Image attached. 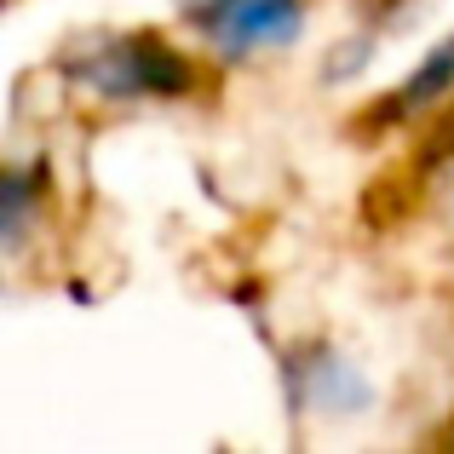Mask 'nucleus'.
Masks as SVG:
<instances>
[{
  "label": "nucleus",
  "instance_id": "obj_1",
  "mask_svg": "<svg viewBox=\"0 0 454 454\" xmlns=\"http://www.w3.org/2000/svg\"><path fill=\"white\" fill-rule=\"evenodd\" d=\"M92 87L110 92V98H133V92L178 98V92H190V64L161 35H127V41H115L110 52L92 64Z\"/></svg>",
  "mask_w": 454,
  "mask_h": 454
},
{
  "label": "nucleus",
  "instance_id": "obj_2",
  "mask_svg": "<svg viewBox=\"0 0 454 454\" xmlns=\"http://www.w3.org/2000/svg\"><path fill=\"white\" fill-rule=\"evenodd\" d=\"M196 23H207L219 52L242 58L254 46H282L300 35V0H201Z\"/></svg>",
  "mask_w": 454,
  "mask_h": 454
},
{
  "label": "nucleus",
  "instance_id": "obj_3",
  "mask_svg": "<svg viewBox=\"0 0 454 454\" xmlns=\"http://www.w3.org/2000/svg\"><path fill=\"white\" fill-rule=\"evenodd\" d=\"M454 87V35L443 46H437L432 58H426L420 69H414L409 81H403L397 92H391L386 104H380V121H397V115H409V110H426L432 98H443V92Z\"/></svg>",
  "mask_w": 454,
  "mask_h": 454
},
{
  "label": "nucleus",
  "instance_id": "obj_4",
  "mask_svg": "<svg viewBox=\"0 0 454 454\" xmlns=\"http://www.w3.org/2000/svg\"><path fill=\"white\" fill-rule=\"evenodd\" d=\"M41 201V173H6L0 167V236H12Z\"/></svg>",
  "mask_w": 454,
  "mask_h": 454
},
{
  "label": "nucleus",
  "instance_id": "obj_5",
  "mask_svg": "<svg viewBox=\"0 0 454 454\" xmlns=\"http://www.w3.org/2000/svg\"><path fill=\"white\" fill-rule=\"evenodd\" d=\"M443 155H454V121L437 127V138L426 145V161H443Z\"/></svg>",
  "mask_w": 454,
  "mask_h": 454
}]
</instances>
